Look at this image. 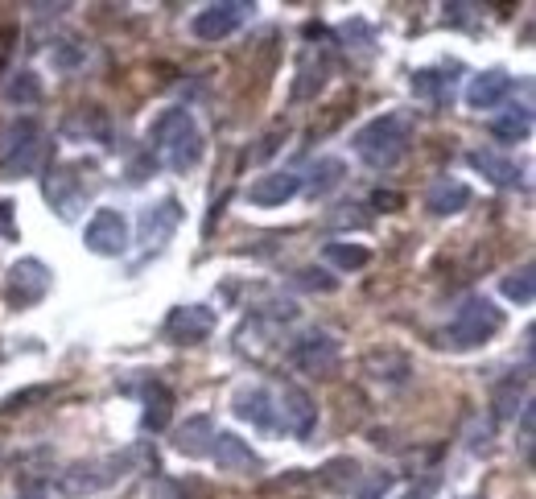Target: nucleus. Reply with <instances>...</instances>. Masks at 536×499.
I'll return each instance as SVG.
<instances>
[{"mask_svg":"<svg viewBox=\"0 0 536 499\" xmlns=\"http://www.w3.org/2000/svg\"><path fill=\"white\" fill-rule=\"evenodd\" d=\"M355 153L363 165H372V170H396L409 153V120L400 112L376 116L372 124H363L355 132Z\"/></svg>","mask_w":536,"mask_h":499,"instance_id":"obj_1","label":"nucleus"},{"mask_svg":"<svg viewBox=\"0 0 536 499\" xmlns=\"http://www.w3.org/2000/svg\"><path fill=\"white\" fill-rule=\"evenodd\" d=\"M153 141H157V149H165L174 174H186V170H194V165L203 161V132H198L194 116L182 112V108H170V112L157 116Z\"/></svg>","mask_w":536,"mask_h":499,"instance_id":"obj_2","label":"nucleus"},{"mask_svg":"<svg viewBox=\"0 0 536 499\" xmlns=\"http://www.w3.org/2000/svg\"><path fill=\"white\" fill-rule=\"evenodd\" d=\"M499 330H504V310H495V302H487V297H466L454 322L446 326V347H483Z\"/></svg>","mask_w":536,"mask_h":499,"instance_id":"obj_3","label":"nucleus"},{"mask_svg":"<svg viewBox=\"0 0 536 499\" xmlns=\"http://www.w3.org/2000/svg\"><path fill=\"white\" fill-rule=\"evenodd\" d=\"M46 153V137L33 120H17L5 137H0V174L5 178H29L38 174Z\"/></svg>","mask_w":536,"mask_h":499,"instance_id":"obj_4","label":"nucleus"},{"mask_svg":"<svg viewBox=\"0 0 536 499\" xmlns=\"http://www.w3.org/2000/svg\"><path fill=\"white\" fill-rule=\"evenodd\" d=\"M339 355H343L339 351V339L326 335V330H306V335H297L289 343V363H293L297 372L318 376V380L339 372Z\"/></svg>","mask_w":536,"mask_h":499,"instance_id":"obj_5","label":"nucleus"},{"mask_svg":"<svg viewBox=\"0 0 536 499\" xmlns=\"http://www.w3.org/2000/svg\"><path fill=\"white\" fill-rule=\"evenodd\" d=\"M50 285H54V273L46 269L38 256H25V260H17L13 269H9L5 297H9L13 310H29V306H38L42 297L50 293Z\"/></svg>","mask_w":536,"mask_h":499,"instance_id":"obj_6","label":"nucleus"},{"mask_svg":"<svg viewBox=\"0 0 536 499\" xmlns=\"http://www.w3.org/2000/svg\"><path fill=\"white\" fill-rule=\"evenodd\" d=\"M83 244L95 256H124L128 252V219L112 207H99L83 231Z\"/></svg>","mask_w":536,"mask_h":499,"instance_id":"obj_7","label":"nucleus"},{"mask_svg":"<svg viewBox=\"0 0 536 499\" xmlns=\"http://www.w3.org/2000/svg\"><path fill=\"white\" fill-rule=\"evenodd\" d=\"M248 13H252L248 0H219V5H207L203 13L194 17V38L223 42V38H231V33L248 21Z\"/></svg>","mask_w":536,"mask_h":499,"instance_id":"obj_8","label":"nucleus"},{"mask_svg":"<svg viewBox=\"0 0 536 499\" xmlns=\"http://www.w3.org/2000/svg\"><path fill=\"white\" fill-rule=\"evenodd\" d=\"M211 330H215V310H207V306H178L165 318V339L178 343V347L207 343Z\"/></svg>","mask_w":536,"mask_h":499,"instance_id":"obj_9","label":"nucleus"},{"mask_svg":"<svg viewBox=\"0 0 536 499\" xmlns=\"http://www.w3.org/2000/svg\"><path fill=\"white\" fill-rule=\"evenodd\" d=\"M116 479H120V458H112V462H71V467L58 475L66 495H95V491L112 487Z\"/></svg>","mask_w":536,"mask_h":499,"instance_id":"obj_10","label":"nucleus"},{"mask_svg":"<svg viewBox=\"0 0 536 499\" xmlns=\"http://www.w3.org/2000/svg\"><path fill=\"white\" fill-rule=\"evenodd\" d=\"M277 425H285V434L293 438H310L314 434V425H318V409L310 401V392L306 388H297V384H285L281 392V409H277Z\"/></svg>","mask_w":536,"mask_h":499,"instance_id":"obj_11","label":"nucleus"},{"mask_svg":"<svg viewBox=\"0 0 536 499\" xmlns=\"http://www.w3.org/2000/svg\"><path fill=\"white\" fill-rule=\"evenodd\" d=\"M211 458L223 475H256L260 471V454L236 438V434H215V446H211Z\"/></svg>","mask_w":536,"mask_h":499,"instance_id":"obj_12","label":"nucleus"},{"mask_svg":"<svg viewBox=\"0 0 536 499\" xmlns=\"http://www.w3.org/2000/svg\"><path fill=\"white\" fill-rule=\"evenodd\" d=\"M178 223H182V207H178V198H161L157 207H145V211H141V244L161 248V244L178 231Z\"/></svg>","mask_w":536,"mask_h":499,"instance_id":"obj_13","label":"nucleus"},{"mask_svg":"<svg viewBox=\"0 0 536 499\" xmlns=\"http://www.w3.org/2000/svg\"><path fill=\"white\" fill-rule=\"evenodd\" d=\"M46 198H50V207L62 215V219H75L79 207H83V186L75 178L71 165H58V170L46 174Z\"/></svg>","mask_w":536,"mask_h":499,"instance_id":"obj_14","label":"nucleus"},{"mask_svg":"<svg viewBox=\"0 0 536 499\" xmlns=\"http://www.w3.org/2000/svg\"><path fill=\"white\" fill-rule=\"evenodd\" d=\"M508 95H512V75L508 71H479L471 79V87H466V108L491 112V108L504 104Z\"/></svg>","mask_w":536,"mask_h":499,"instance_id":"obj_15","label":"nucleus"},{"mask_svg":"<svg viewBox=\"0 0 536 499\" xmlns=\"http://www.w3.org/2000/svg\"><path fill=\"white\" fill-rule=\"evenodd\" d=\"M454 75H458V66H425V71H417L413 75L417 99H425L433 108H450L454 104Z\"/></svg>","mask_w":536,"mask_h":499,"instance_id":"obj_16","label":"nucleus"},{"mask_svg":"<svg viewBox=\"0 0 536 499\" xmlns=\"http://www.w3.org/2000/svg\"><path fill=\"white\" fill-rule=\"evenodd\" d=\"M301 190V178L297 174H264V178H256L252 186H248V203H256V207H281V203H289V198Z\"/></svg>","mask_w":536,"mask_h":499,"instance_id":"obj_17","label":"nucleus"},{"mask_svg":"<svg viewBox=\"0 0 536 499\" xmlns=\"http://www.w3.org/2000/svg\"><path fill=\"white\" fill-rule=\"evenodd\" d=\"M236 417L240 421H252L256 429H277V405L273 396H268V388H240L236 392Z\"/></svg>","mask_w":536,"mask_h":499,"instance_id":"obj_18","label":"nucleus"},{"mask_svg":"<svg viewBox=\"0 0 536 499\" xmlns=\"http://www.w3.org/2000/svg\"><path fill=\"white\" fill-rule=\"evenodd\" d=\"M425 207L433 215H458L471 207V186L458 182V178H442V182H433L429 194H425Z\"/></svg>","mask_w":536,"mask_h":499,"instance_id":"obj_19","label":"nucleus"},{"mask_svg":"<svg viewBox=\"0 0 536 499\" xmlns=\"http://www.w3.org/2000/svg\"><path fill=\"white\" fill-rule=\"evenodd\" d=\"M174 446H178V454H186V458H207L211 454V446H215V421L211 417H190L178 434H174Z\"/></svg>","mask_w":536,"mask_h":499,"instance_id":"obj_20","label":"nucleus"},{"mask_svg":"<svg viewBox=\"0 0 536 499\" xmlns=\"http://www.w3.org/2000/svg\"><path fill=\"white\" fill-rule=\"evenodd\" d=\"M326 75H330L326 54L306 50L301 54V66H297V79H293V99H314L326 87Z\"/></svg>","mask_w":536,"mask_h":499,"instance_id":"obj_21","label":"nucleus"},{"mask_svg":"<svg viewBox=\"0 0 536 499\" xmlns=\"http://www.w3.org/2000/svg\"><path fill=\"white\" fill-rule=\"evenodd\" d=\"M471 165H475V170H479L487 182L504 186V190H516V186H520V170H516V161L499 157L495 149H479V153H471Z\"/></svg>","mask_w":536,"mask_h":499,"instance_id":"obj_22","label":"nucleus"},{"mask_svg":"<svg viewBox=\"0 0 536 499\" xmlns=\"http://www.w3.org/2000/svg\"><path fill=\"white\" fill-rule=\"evenodd\" d=\"M170 417H174V392L165 384H153L149 396H145V429L161 434V429L170 425Z\"/></svg>","mask_w":536,"mask_h":499,"instance_id":"obj_23","label":"nucleus"},{"mask_svg":"<svg viewBox=\"0 0 536 499\" xmlns=\"http://www.w3.org/2000/svg\"><path fill=\"white\" fill-rule=\"evenodd\" d=\"M491 132H495L499 141H508V145L528 141V132H532V108H508L504 116L491 124Z\"/></svg>","mask_w":536,"mask_h":499,"instance_id":"obj_24","label":"nucleus"},{"mask_svg":"<svg viewBox=\"0 0 536 499\" xmlns=\"http://www.w3.org/2000/svg\"><path fill=\"white\" fill-rule=\"evenodd\" d=\"M326 260L334 264V269H363L367 260H372V252H367L363 244H347V240H330L326 244Z\"/></svg>","mask_w":536,"mask_h":499,"instance_id":"obj_25","label":"nucleus"},{"mask_svg":"<svg viewBox=\"0 0 536 499\" xmlns=\"http://www.w3.org/2000/svg\"><path fill=\"white\" fill-rule=\"evenodd\" d=\"M5 99H9V104H17V108H33V104H42V83H38V75H29V71L13 75V79H9V87H5Z\"/></svg>","mask_w":536,"mask_h":499,"instance_id":"obj_26","label":"nucleus"},{"mask_svg":"<svg viewBox=\"0 0 536 499\" xmlns=\"http://www.w3.org/2000/svg\"><path fill=\"white\" fill-rule=\"evenodd\" d=\"M343 178H347V165L339 157H322L310 170V194H330Z\"/></svg>","mask_w":536,"mask_h":499,"instance_id":"obj_27","label":"nucleus"},{"mask_svg":"<svg viewBox=\"0 0 536 499\" xmlns=\"http://www.w3.org/2000/svg\"><path fill=\"white\" fill-rule=\"evenodd\" d=\"M504 297L516 306H532V297H536V277H532V264H524V269L508 273L504 277Z\"/></svg>","mask_w":536,"mask_h":499,"instance_id":"obj_28","label":"nucleus"},{"mask_svg":"<svg viewBox=\"0 0 536 499\" xmlns=\"http://www.w3.org/2000/svg\"><path fill=\"white\" fill-rule=\"evenodd\" d=\"M355 475H359V467H355L351 458H334V462H326V467H322V479L334 483L339 491H347L355 483Z\"/></svg>","mask_w":536,"mask_h":499,"instance_id":"obj_29","label":"nucleus"},{"mask_svg":"<svg viewBox=\"0 0 536 499\" xmlns=\"http://www.w3.org/2000/svg\"><path fill=\"white\" fill-rule=\"evenodd\" d=\"M516 401H520V384H516V380L499 384V392H495V417H499V421H508V417L516 413Z\"/></svg>","mask_w":536,"mask_h":499,"instance_id":"obj_30","label":"nucleus"},{"mask_svg":"<svg viewBox=\"0 0 536 499\" xmlns=\"http://www.w3.org/2000/svg\"><path fill=\"white\" fill-rule=\"evenodd\" d=\"M297 285H301V289H318V293H330V289L339 285V281H334L326 269H301V273H297Z\"/></svg>","mask_w":536,"mask_h":499,"instance_id":"obj_31","label":"nucleus"},{"mask_svg":"<svg viewBox=\"0 0 536 499\" xmlns=\"http://www.w3.org/2000/svg\"><path fill=\"white\" fill-rule=\"evenodd\" d=\"M532 434H536V409L524 405V409H520V446H524V450H532Z\"/></svg>","mask_w":536,"mask_h":499,"instance_id":"obj_32","label":"nucleus"},{"mask_svg":"<svg viewBox=\"0 0 536 499\" xmlns=\"http://www.w3.org/2000/svg\"><path fill=\"white\" fill-rule=\"evenodd\" d=\"M83 58V50H75V42H62L58 50H54V62L62 66V71H71V66Z\"/></svg>","mask_w":536,"mask_h":499,"instance_id":"obj_33","label":"nucleus"},{"mask_svg":"<svg viewBox=\"0 0 536 499\" xmlns=\"http://www.w3.org/2000/svg\"><path fill=\"white\" fill-rule=\"evenodd\" d=\"M438 483H442L438 475H425V479H421L417 487H409V491H405V495H400V499H429L433 491H438Z\"/></svg>","mask_w":536,"mask_h":499,"instance_id":"obj_34","label":"nucleus"},{"mask_svg":"<svg viewBox=\"0 0 536 499\" xmlns=\"http://www.w3.org/2000/svg\"><path fill=\"white\" fill-rule=\"evenodd\" d=\"M0 236H17V227H13V203L9 198H0Z\"/></svg>","mask_w":536,"mask_h":499,"instance_id":"obj_35","label":"nucleus"},{"mask_svg":"<svg viewBox=\"0 0 536 499\" xmlns=\"http://www.w3.org/2000/svg\"><path fill=\"white\" fill-rule=\"evenodd\" d=\"M400 203H405V198H400L396 190H376V194H372V207H380V211H384V207H400Z\"/></svg>","mask_w":536,"mask_h":499,"instance_id":"obj_36","label":"nucleus"},{"mask_svg":"<svg viewBox=\"0 0 536 499\" xmlns=\"http://www.w3.org/2000/svg\"><path fill=\"white\" fill-rule=\"evenodd\" d=\"M46 392H50V388H33V392H21V396H13V401H9V409H17V405H29V401H42Z\"/></svg>","mask_w":536,"mask_h":499,"instance_id":"obj_37","label":"nucleus"},{"mask_svg":"<svg viewBox=\"0 0 536 499\" xmlns=\"http://www.w3.org/2000/svg\"><path fill=\"white\" fill-rule=\"evenodd\" d=\"M153 499H182V491H178L174 483H165V479H161V483L153 487Z\"/></svg>","mask_w":536,"mask_h":499,"instance_id":"obj_38","label":"nucleus"},{"mask_svg":"<svg viewBox=\"0 0 536 499\" xmlns=\"http://www.w3.org/2000/svg\"><path fill=\"white\" fill-rule=\"evenodd\" d=\"M25 499H29V495H25Z\"/></svg>","mask_w":536,"mask_h":499,"instance_id":"obj_39","label":"nucleus"}]
</instances>
